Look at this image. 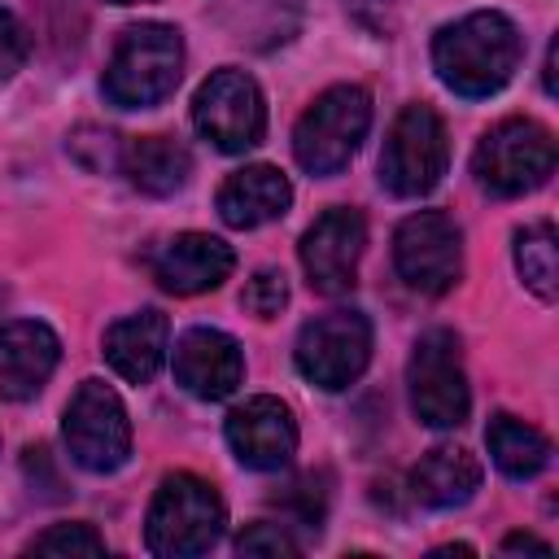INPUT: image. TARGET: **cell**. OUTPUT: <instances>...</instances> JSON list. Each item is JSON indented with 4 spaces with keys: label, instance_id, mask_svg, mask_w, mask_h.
Masks as SVG:
<instances>
[{
    "label": "cell",
    "instance_id": "obj_1",
    "mask_svg": "<svg viewBox=\"0 0 559 559\" xmlns=\"http://www.w3.org/2000/svg\"><path fill=\"white\" fill-rule=\"evenodd\" d=\"M524 57V35L520 26L498 13V9H476L450 26L437 31L432 39V70L437 79L467 100L493 96L511 83Z\"/></svg>",
    "mask_w": 559,
    "mask_h": 559
},
{
    "label": "cell",
    "instance_id": "obj_2",
    "mask_svg": "<svg viewBox=\"0 0 559 559\" xmlns=\"http://www.w3.org/2000/svg\"><path fill=\"white\" fill-rule=\"evenodd\" d=\"M223 528H227V507L210 480H201L197 472L162 476L144 515V546L157 559H197L210 546H218Z\"/></svg>",
    "mask_w": 559,
    "mask_h": 559
},
{
    "label": "cell",
    "instance_id": "obj_3",
    "mask_svg": "<svg viewBox=\"0 0 559 559\" xmlns=\"http://www.w3.org/2000/svg\"><path fill=\"white\" fill-rule=\"evenodd\" d=\"M179 79H183V35L166 22H140L122 31L105 66L100 92L118 109H148L162 105L179 87Z\"/></svg>",
    "mask_w": 559,
    "mask_h": 559
},
{
    "label": "cell",
    "instance_id": "obj_4",
    "mask_svg": "<svg viewBox=\"0 0 559 559\" xmlns=\"http://www.w3.org/2000/svg\"><path fill=\"white\" fill-rule=\"evenodd\" d=\"M371 127V92L358 83H336L314 96V105L293 127V157L306 175H341Z\"/></svg>",
    "mask_w": 559,
    "mask_h": 559
},
{
    "label": "cell",
    "instance_id": "obj_5",
    "mask_svg": "<svg viewBox=\"0 0 559 559\" xmlns=\"http://www.w3.org/2000/svg\"><path fill=\"white\" fill-rule=\"evenodd\" d=\"M555 157L559 148L550 127H542L537 118H502L480 135L472 175L493 197H524L555 175Z\"/></svg>",
    "mask_w": 559,
    "mask_h": 559
},
{
    "label": "cell",
    "instance_id": "obj_6",
    "mask_svg": "<svg viewBox=\"0 0 559 559\" xmlns=\"http://www.w3.org/2000/svg\"><path fill=\"white\" fill-rule=\"evenodd\" d=\"M450 166V135L432 105H406L380 153V183L393 197H428Z\"/></svg>",
    "mask_w": 559,
    "mask_h": 559
},
{
    "label": "cell",
    "instance_id": "obj_7",
    "mask_svg": "<svg viewBox=\"0 0 559 559\" xmlns=\"http://www.w3.org/2000/svg\"><path fill=\"white\" fill-rule=\"evenodd\" d=\"M293 362H297L301 380H310L323 393L349 389L367 371V362H371V323H367V314L362 310L314 314L297 332Z\"/></svg>",
    "mask_w": 559,
    "mask_h": 559
},
{
    "label": "cell",
    "instance_id": "obj_8",
    "mask_svg": "<svg viewBox=\"0 0 559 559\" xmlns=\"http://www.w3.org/2000/svg\"><path fill=\"white\" fill-rule=\"evenodd\" d=\"M61 437L70 459L83 472H118L131 454V419L122 397L105 384V380H83L74 389V397L66 402V419H61Z\"/></svg>",
    "mask_w": 559,
    "mask_h": 559
},
{
    "label": "cell",
    "instance_id": "obj_9",
    "mask_svg": "<svg viewBox=\"0 0 559 559\" xmlns=\"http://www.w3.org/2000/svg\"><path fill=\"white\" fill-rule=\"evenodd\" d=\"M393 266L406 288L445 297L463 280V231L445 210L406 214L393 231Z\"/></svg>",
    "mask_w": 559,
    "mask_h": 559
},
{
    "label": "cell",
    "instance_id": "obj_10",
    "mask_svg": "<svg viewBox=\"0 0 559 559\" xmlns=\"http://www.w3.org/2000/svg\"><path fill=\"white\" fill-rule=\"evenodd\" d=\"M411 406L428 428H459L472 411V389L459 354V336L450 328H428L406 362Z\"/></svg>",
    "mask_w": 559,
    "mask_h": 559
},
{
    "label": "cell",
    "instance_id": "obj_11",
    "mask_svg": "<svg viewBox=\"0 0 559 559\" xmlns=\"http://www.w3.org/2000/svg\"><path fill=\"white\" fill-rule=\"evenodd\" d=\"M192 127L218 153H245L266 135V100L253 74L223 66L214 70L192 96Z\"/></svg>",
    "mask_w": 559,
    "mask_h": 559
},
{
    "label": "cell",
    "instance_id": "obj_12",
    "mask_svg": "<svg viewBox=\"0 0 559 559\" xmlns=\"http://www.w3.org/2000/svg\"><path fill=\"white\" fill-rule=\"evenodd\" d=\"M362 245H367V218L358 210H349V205L323 210L297 245L310 288L323 293V297H345L358 284Z\"/></svg>",
    "mask_w": 559,
    "mask_h": 559
},
{
    "label": "cell",
    "instance_id": "obj_13",
    "mask_svg": "<svg viewBox=\"0 0 559 559\" xmlns=\"http://www.w3.org/2000/svg\"><path fill=\"white\" fill-rule=\"evenodd\" d=\"M223 432H227L231 454L245 467H253V472H280L297 454V419H293L288 402H280L271 393L245 397L227 415V428Z\"/></svg>",
    "mask_w": 559,
    "mask_h": 559
},
{
    "label": "cell",
    "instance_id": "obj_14",
    "mask_svg": "<svg viewBox=\"0 0 559 559\" xmlns=\"http://www.w3.org/2000/svg\"><path fill=\"white\" fill-rule=\"evenodd\" d=\"M175 380L183 384V393H192L201 402L231 397L245 380L240 341L227 336L223 328H188L175 341Z\"/></svg>",
    "mask_w": 559,
    "mask_h": 559
},
{
    "label": "cell",
    "instance_id": "obj_15",
    "mask_svg": "<svg viewBox=\"0 0 559 559\" xmlns=\"http://www.w3.org/2000/svg\"><path fill=\"white\" fill-rule=\"evenodd\" d=\"M231 266H236L231 245L210 231H179L166 245H157L148 258L153 280L175 297H197L218 288L231 275Z\"/></svg>",
    "mask_w": 559,
    "mask_h": 559
},
{
    "label": "cell",
    "instance_id": "obj_16",
    "mask_svg": "<svg viewBox=\"0 0 559 559\" xmlns=\"http://www.w3.org/2000/svg\"><path fill=\"white\" fill-rule=\"evenodd\" d=\"M61 341L39 319H13L0 328V397L31 402L57 371Z\"/></svg>",
    "mask_w": 559,
    "mask_h": 559
},
{
    "label": "cell",
    "instance_id": "obj_17",
    "mask_svg": "<svg viewBox=\"0 0 559 559\" xmlns=\"http://www.w3.org/2000/svg\"><path fill=\"white\" fill-rule=\"evenodd\" d=\"M218 205V218L236 231H249V227H262V223H275L288 214L293 205V183L280 166H245V170H231L214 197Z\"/></svg>",
    "mask_w": 559,
    "mask_h": 559
},
{
    "label": "cell",
    "instance_id": "obj_18",
    "mask_svg": "<svg viewBox=\"0 0 559 559\" xmlns=\"http://www.w3.org/2000/svg\"><path fill=\"white\" fill-rule=\"evenodd\" d=\"M166 341H170V323L162 310L127 314V319L109 323V332H105V362L122 380L148 384L166 362Z\"/></svg>",
    "mask_w": 559,
    "mask_h": 559
},
{
    "label": "cell",
    "instance_id": "obj_19",
    "mask_svg": "<svg viewBox=\"0 0 559 559\" xmlns=\"http://www.w3.org/2000/svg\"><path fill=\"white\" fill-rule=\"evenodd\" d=\"M480 489V463L463 445H432L415 467H411V498L428 511H450L472 502Z\"/></svg>",
    "mask_w": 559,
    "mask_h": 559
},
{
    "label": "cell",
    "instance_id": "obj_20",
    "mask_svg": "<svg viewBox=\"0 0 559 559\" xmlns=\"http://www.w3.org/2000/svg\"><path fill=\"white\" fill-rule=\"evenodd\" d=\"M122 175L148 197H175L192 179V153L170 135H140L122 144Z\"/></svg>",
    "mask_w": 559,
    "mask_h": 559
},
{
    "label": "cell",
    "instance_id": "obj_21",
    "mask_svg": "<svg viewBox=\"0 0 559 559\" xmlns=\"http://www.w3.org/2000/svg\"><path fill=\"white\" fill-rule=\"evenodd\" d=\"M485 445H489L493 467L502 476H511V480H533V476H542L550 467V441H546V432H537L533 424H524V419H515L507 411H498L489 419Z\"/></svg>",
    "mask_w": 559,
    "mask_h": 559
},
{
    "label": "cell",
    "instance_id": "obj_22",
    "mask_svg": "<svg viewBox=\"0 0 559 559\" xmlns=\"http://www.w3.org/2000/svg\"><path fill=\"white\" fill-rule=\"evenodd\" d=\"M515 271L524 288L542 301H555L559 293V245L550 223H528L515 231Z\"/></svg>",
    "mask_w": 559,
    "mask_h": 559
},
{
    "label": "cell",
    "instance_id": "obj_23",
    "mask_svg": "<svg viewBox=\"0 0 559 559\" xmlns=\"http://www.w3.org/2000/svg\"><path fill=\"white\" fill-rule=\"evenodd\" d=\"M66 148H70V157H74L83 170H92V175H105V170L122 166V144H118V135L105 131V127H79Z\"/></svg>",
    "mask_w": 559,
    "mask_h": 559
},
{
    "label": "cell",
    "instance_id": "obj_24",
    "mask_svg": "<svg viewBox=\"0 0 559 559\" xmlns=\"http://www.w3.org/2000/svg\"><path fill=\"white\" fill-rule=\"evenodd\" d=\"M26 550L31 555H105V537L92 524H52Z\"/></svg>",
    "mask_w": 559,
    "mask_h": 559
},
{
    "label": "cell",
    "instance_id": "obj_25",
    "mask_svg": "<svg viewBox=\"0 0 559 559\" xmlns=\"http://www.w3.org/2000/svg\"><path fill=\"white\" fill-rule=\"evenodd\" d=\"M240 306L249 314H258V319H275L288 306V280H284V271H275V266L253 271L249 284H245V293H240Z\"/></svg>",
    "mask_w": 559,
    "mask_h": 559
},
{
    "label": "cell",
    "instance_id": "obj_26",
    "mask_svg": "<svg viewBox=\"0 0 559 559\" xmlns=\"http://www.w3.org/2000/svg\"><path fill=\"white\" fill-rule=\"evenodd\" d=\"M26 57H31V35L17 22V13L0 4V83L13 79L26 66Z\"/></svg>",
    "mask_w": 559,
    "mask_h": 559
},
{
    "label": "cell",
    "instance_id": "obj_27",
    "mask_svg": "<svg viewBox=\"0 0 559 559\" xmlns=\"http://www.w3.org/2000/svg\"><path fill=\"white\" fill-rule=\"evenodd\" d=\"M236 550H240V555H297L301 546L288 537V528H284V524L253 520V524L236 537Z\"/></svg>",
    "mask_w": 559,
    "mask_h": 559
},
{
    "label": "cell",
    "instance_id": "obj_28",
    "mask_svg": "<svg viewBox=\"0 0 559 559\" xmlns=\"http://www.w3.org/2000/svg\"><path fill=\"white\" fill-rule=\"evenodd\" d=\"M293 511H297V520L306 524V528H319L323 524V511H328V489H323V476H301L293 489H288V498H284Z\"/></svg>",
    "mask_w": 559,
    "mask_h": 559
},
{
    "label": "cell",
    "instance_id": "obj_29",
    "mask_svg": "<svg viewBox=\"0 0 559 559\" xmlns=\"http://www.w3.org/2000/svg\"><path fill=\"white\" fill-rule=\"evenodd\" d=\"M22 472H26V480H31V493L39 489V498H44V502L66 498L61 476L52 472V459H48V450H44V445H31V450L22 454Z\"/></svg>",
    "mask_w": 559,
    "mask_h": 559
},
{
    "label": "cell",
    "instance_id": "obj_30",
    "mask_svg": "<svg viewBox=\"0 0 559 559\" xmlns=\"http://www.w3.org/2000/svg\"><path fill=\"white\" fill-rule=\"evenodd\" d=\"M502 550H507V555H515V550L550 555V542H542V537H533V533H507V537H502Z\"/></svg>",
    "mask_w": 559,
    "mask_h": 559
},
{
    "label": "cell",
    "instance_id": "obj_31",
    "mask_svg": "<svg viewBox=\"0 0 559 559\" xmlns=\"http://www.w3.org/2000/svg\"><path fill=\"white\" fill-rule=\"evenodd\" d=\"M109 4H144V0H109Z\"/></svg>",
    "mask_w": 559,
    "mask_h": 559
}]
</instances>
